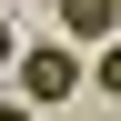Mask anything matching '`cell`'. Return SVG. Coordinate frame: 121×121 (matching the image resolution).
Returning <instances> with one entry per match:
<instances>
[{
  "mask_svg": "<svg viewBox=\"0 0 121 121\" xmlns=\"http://www.w3.org/2000/svg\"><path fill=\"white\" fill-rule=\"evenodd\" d=\"M10 60H20L10 81H20V101H30V111H51V101H71V91H81V60L60 51V40H30V51H10Z\"/></svg>",
  "mask_w": 121,
  "mask_h": 121,
  "instance_id": "6da1fadb",
  "label": "cell"
},
{
  "mask_svg": "<svg viewBox=\"0 0 121 121\" xmlns=\"http://www.w3.org/2000/svg\"><path fill=\"white\" fill-rule=\"evenodd\" d=\"M0 121H30V101H0Z\"/></svg>",
  "mask_w": 121,
  "mask_h": 121,
  "instance_id": "277c9868",
  "label": "cell"
},
{
  "mask_svg": "<svg viewBox=\"0 0 121 121\" xmlns=\"http://www.w3.org/2000/svg\"><path fill=\"white\" fill-rule=\"evenodd\" d=\"M81 81H101V91H111V101H121V30H111V40H101V60H81Z\"/></svg>",
  "mask_w": 121,
  "mask_h": 121,
  "instance_id": "3957f363",
  "label": "cell"
},
{
  "mask_svg": "<svg viewBox=\"0 0 121 121\" xmlns=\"http://www.w3.org/2000/svg\"><path fill=\"white\" fill-rule=\"evenodd\" d=\"M10 51H20V40H10V30H0V60H10Z\"/></svg>",
  "mask_w": 121,
  "mask_h": 121,
  "instance_id": "5b68a950",
  "label": "cell"
},
{
  "mask_svg": "<svg viewBox=\"0 0 121 121\" xmlns=\"http://www.w3.org/2000/svg\"><path fill=\"white\" fill-rule=\"evenodd\" d=\"M60 30L71 40H111L121 30V0H60Z\"/></svg>",
  "mask_w": 121,
  "mask_h": 121,
  "instance_id": "7a4b0ae2",
  "label": "cell"
}]
</instances>
